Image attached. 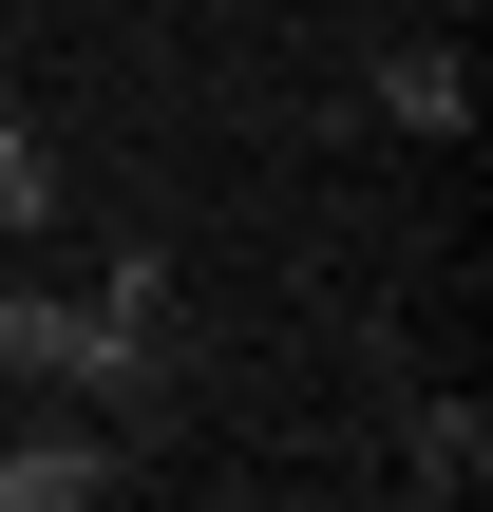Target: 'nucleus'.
<instances>
[{"label":"nucleus","mask_w":493,"mask_h":512,"mask_svg":"<svg viewBox=\"0 0 493 512\" xmlns=\"http://www.w3.org/2000/svg\"><path fill=\"white\" fill-rule=\"evenodd\" d=\"M0 380H76V304L57 285H0Z\"/></svg>","instance_id":"7ed1b4c3"},{"label":"nucleus","mask_w":493,"mask_h":512,"mask_svg":"<svg viewBox=\"0 0 493 512\" xmlns=\"http://www.w3.org/2000/svg\"><path fill=\"white\" fill-rule=\"evenodd\" d=\"M399 475H418V494H475L493 475V399H418V418H399Z\"/></svg>","instance_id":"f03ea898"},{"label":"nucleus","mask_w":493,"mask_h":512,"mask_svg":"<svg viewBox=\"0 0 493 512\" xmlns=\"http://www.w3.org/2000/svg\"><path fill=\"white\" fill-rule=\"evenodd\" d=\"M57 209H76V171H57V133H19V114H0V247H19V228H57Z\"/></svg>","instance_id":"20e7f679"},{"label":"nucleus","mask_w":493,"mask_h":512,"mask_svg":"<svg viewBox=\"0 0 493 512\" xmlns=\"http://www.w3.org/2000/svg\"><path fill=\"white\" fill-rule=\"evenodd\" d=\"M361 95H380L399 133H475V57H456V38H399V57H380Z\"/></svg>","instance_id":"f257e3e1"}]
</instances>
